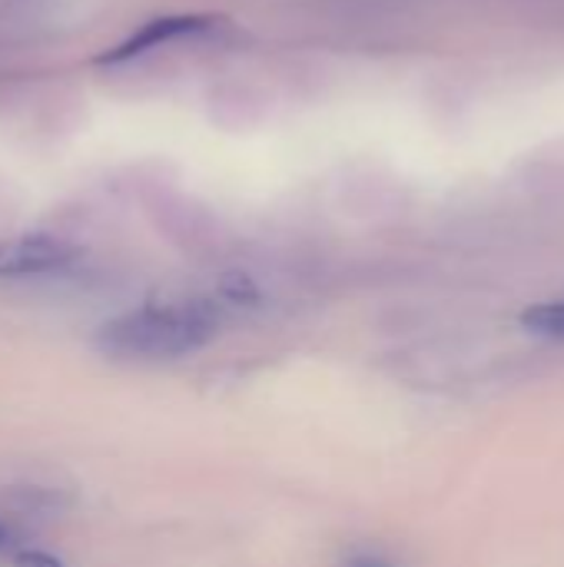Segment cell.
I'll return each mask as SVG.
<instances>
[{
  "label": "cell",
  "instance_id": "cell-1",
  "mask_svg": "<svg viewBox=\"0 0 564 567\" xmlns=\"http://www.w3.org/2000/svg\"><path fill=\"white\" fill-rule=\"evenodd\" d=\"M219 332V312L206 299L150 302L110 319L96 346L116 359H176L203 349Z\"/></svg>",
  "mask_w": 564,
  "mask_h": 567
},
{
  "label": "cell",
  "instance_id": "cell-2",
  "mask_svg": "<svg viewBox=\"0 0 564 567\" xmlns=\"http://www.w3.org/2000/svg\"><path fill=\"white\" fill-rule=\"evenodd\" d=\"M76 259H80V246L50 233H27V236L0 243V279L63 272Z\"/></svg>",
  "mask_w": 564,
  "mask_h": 567
},
{
  "label": "cell",
  "instance_id": "cell-3",
  "mask_svg": "<svg viewBox=\"0 0 564 567\" xmlns=\"http://www.w3.org/2000/svg\"><path fill=\"white\" fill-rule=\"evenodd\" d=\"M223 20L213 17V13H173V17H156L150 23H143L136 33H130L123 43H116L113 50L100 53L96 63H126V60H136V56H146L166 43H176L183 37H196V33H206L213 27H219Z\"/></svg>",
  "mask_w": 564,
  "mask_h": 567
},
{
  "label": "cell",
  "instance_id": "cell-4",
  "mask_svg": "<svg viewBox=\"0 0 564 567\" xmlns=\"http://www.w3.org/2000/svg\"><path fill=\"white\" fill-rule=\"evenodd\" d=\"M73 505V498L60 488L43 485H10L0 492V508L13 512L17 518H57Z\"/></svg>",
  "mask_w": 564,
  "mask_h": 567
},
{
  "label": "cell",
  "instance_id": "cell-5",
  "mask_svg": "<svg viewBox=\"0 0 564 567\" xmlns=\"http://www.w3.org/2000/svg\"><path fill=\"white\" fill-rule=\"evenodd\" d=\"M522 326L535 336L564 339V302H539L522 316Z\"/></svg>",
  "mask_w": 564,
  "mask_h": 567
},
{
  "label": "cell",
  "instance_id": "cell-6",
  "mask_svg": "<svg viewBox=\"0 0 564 567\" xmlns=\"http://www.w3.org/2000/svg\"><path fill=\"white\" fill-rule=\"evenodd\" d=\"M216 292H219V299H226L233 306H259V299H263L259 286L246 272H223L216 282Z\"/></svg>",
  "mask_w": 564,
  "mask_h": 567
},
{
  "label": "cell",
  "instance_id": "cell-7",
  "mask_svg": "<svg viewBox=\"0 0 564 567\" xmlns=\"http://www.w3.org/2000/svg\"><path fill=\"white\" fill-rule=\"evenodd\" d=\"M339 567H399L386 551L379 548H349L342 558H339Z\"/></svg>",
  "mask_w": 564,
  "mask_h": 567
},
{
  "label": "cell",
  "instance_id": "cell-8",
  "mask_svg": "<svg viewBox=\"0 0 564 567\" xmlns=\"http://www.w3.org/2000/svg\"><path fill=\"white\" fill-rule=\"evenodd\" d=\"M13 567H63V565H60V558H53V555H47V551H33V548H27V551H20V555L13 558Z\"/></svg>",
  "mask_w": 564,
  "mask_h": 567
},
{
  "label": "cell",
  "instance_id": "cell-9",
  "mask_svg": "<svg viewBox=\"0 0 564 567\" xmlns=\"http://www.w3.org/2000/svg\"><path fill=\"white\" fill-rule=\"evenodd\" d=\"M17 545V535H13V528L7 525V522H0V551H7V548H13Z\"/></svg>",
  "mask_w": 564,
  "mask_h": 567
}]
</instances>
